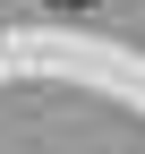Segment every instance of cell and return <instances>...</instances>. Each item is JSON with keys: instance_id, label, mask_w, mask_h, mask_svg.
I'll use <instances>...</instances> for the list:
<instances>
[{"instance_id": "obj_1", "label": "cell", "mask_w": 145, "mask_h": 154, "mask_svg": "<svg viewBox=\"0 0 145 154\" xmlns=\"http://www.w3.org/2000/svg\"><path fill=\"white\" fill-rule=\"evenodd\" d=\"M60 9H94V0H60Z\"/></svg>"}]
</instances>
